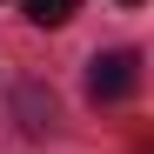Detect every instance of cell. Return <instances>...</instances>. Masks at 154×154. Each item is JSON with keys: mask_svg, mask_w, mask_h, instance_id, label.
Segmentation results:
<instances>
[{"mask_svg": "<svg viewBox=\"0 0 154 154\" xmlns=\"http://www.w3.org/2000/svg\"><path fill=\"white\" fill-rule=\"evenodd\" d=\"M141 87V60L127 54V47H114V54H94L87 60V100H127Z\"/></svg>", "mask_w": 154, "mask_h": 154, "instance_id": "cell-1", "label": "cell"}, {"mask_svg": "<svg viewBox=\"0 0 154 154\" xmlns=\"http://www.w3.org/2000/svg\"><path fill=\"white\" fill-rule=\"evenodd\" d=\"M20 7H27V20H34V27H67L81 0H20Z\"/></svg>", "mask_w": 154, "mask_h": 154, "instance_id": "cell-2", "label": "cell"}, {"mask_svg": "<svg viewBox=\"0 0 154 154\" xmlns=\"http://www.w3.org/2000/svg\"><path fill=\"white\" fill-rule=\"evenodd\" d=\"M121 7H141V0H121Z\"/></svg>", "mask_w": 154, "mask_h": 154, "instance_id": "cell-3", "label": "cell"}]
</instances>
